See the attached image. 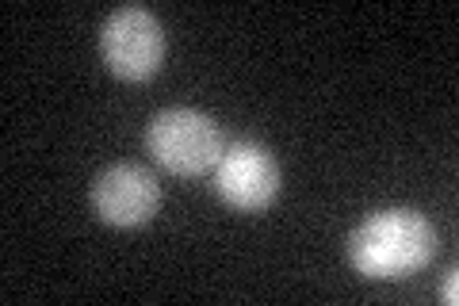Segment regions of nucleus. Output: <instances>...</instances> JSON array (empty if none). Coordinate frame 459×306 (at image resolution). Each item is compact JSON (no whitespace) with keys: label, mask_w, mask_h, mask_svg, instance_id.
Instances as JSON below:
<instances>
[{"label":"nucleus","mask_w":459,"mask_h":306,"mask_svg":"<svg viewBox=\"0 0 459 306\" xmlns=\"http://www.w3.org/2000/svg\"><path fill=\"white\" fill-rule=\"evenodd\" d=\"M437 257V226L413 207L368 214L349 238V265L364 280H406Z\"/></svg>","instance_id":"obj_1"},{"label":"nucleus","mask_w":459,"mask_h":306,"mask_svg":"<svg viewBox=\"0 0 459 306\" xmlns=\"http://www.w3.org/2000/svg\"><path fill=\"white\" fill-rule=\"evenodd\" d=\"M146 150L172 177H204L226 153V138L207 111L165 108L146 127Z\"/></svg>","instance_id":"obj_2"},{"label":"nucleus","mask_w":459,"mask_h":306,"mask_svg":"<svg viewBox=\"0 0 459 306\" xmlns=\"http://www.w3.org/2000/svg\"><path fill=\"white\" fill-rule=\"evenodd\" d=\"M165 27L150 8H115L100 27V54L119 81H150L165 66Z\"/></svg>","instance_id":"obj_3"},{"label":"nucleus","mask_w":459,"mask_h":306,"mask_svg":"<svg viewBox=\"0 0 459 306\" xmlns=\"http://www.w3.org/2000/svg\"><path fill=\"white\" fill-rule=\"evenodd\" d=\"M214 196L230 211L256 214L268 211L280 196V165L272 150L256 138H238L226 145V153L214 165Z\"/></svg>","instance_id":"obj_4"},{"label":"nucleus","mask_w":459,"mask_h":306,"mask_svg":"<svg viewBox=\"0 0 459 306\" xmlns=\"http://www.w3.org/2000/svg\"><path fill=\"white\" fill-rule=\"evenodd\" d=\"M161 207V184L138 162H119L92 180V211L108 226L134 230L146 226Z\"/></svg>","instance_id":"obj_5"},{"label":"nucleus","mask_w":459,"mask_h":306,"mask_svg":"<svg viewBox=\"0 0 459 306\" xmlns=\"http://www.w3.org/2000/svg\"><path fill=\"white\" fill-rule=\"evenodd\" d=\"M455 275H459V272H455V268H448V275H444V287H440V299L448 302V306H452V302H455V295H459V280H455Z\"/></svg>","instance_id":"obj_6"}]
</instances>
